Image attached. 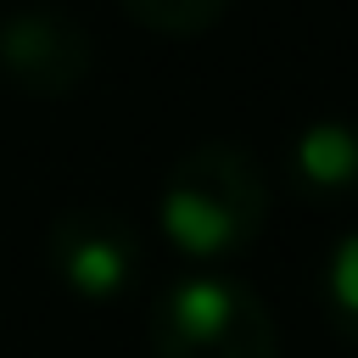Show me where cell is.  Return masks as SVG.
Masks as SVG:
<instances>
[{
  "label": "cell",
  "instance_id": "cell-5",
  "mask_svg": "<svg viewBox=\"0 0 358 358\" xmlns=\"http://www.w3.org/2000/svg\"><path fill=\"white\" fill-rule=\"evenodd\" d=\"M296 168L308 185H352L358 179V134L341 129V123H313L302 140H296Z\"/></svg>",
  "mask_w": 358,
  "mask_h": 358
},
{
  "label": "cell",
  "instance_id": "cell-3",
  "mask_svg": "<svg viewBox=\"0 0 358 358\" xmlns=\"http://www.w3.org/2000/svg\"><path fill=\"white\" fill-rule=\"evenodd\" d=\"M45 257H50V274L67 291H78L84 302H112L140 274V235L123 213L78 201L50 218Z\"/></svg>",
  "mask_w": 358,
  "mask_h": 358
},
{
  "label": "cell",
  "instance_id": "cell-6",
  "mask_svg": "<svg viewBox=\"0 0 358 358\" xmlns=\"http://www.w3.org/2000/svg\"><path fill=\"white\" fill-rule=\"evenodd\" d=\"M117 6L157 34H201L229 11V0H117Z\"/></svg>",
  "mask_w": 358,
  "mask_h": 358
},
{
  "label": "cell",
  "instance_id": "cell-4",
  "mask_svg": "<svg viewBox=\"0 0 358 358\" xmlns=\"http://www.w3.org/2000/svg\"><path fill=\"white\" fill-rule=\"evenodd\" d=\"M95 67V39L62 11H17L0 22V78L34 101H62L84 90Z\"/></svg>",
  "mask_w": 358,
  "mask_h": 358
},
{
  "label": "cell",
  "instance_id": "cell-2",
  "mask_svg": "<svg viewBox=\"0 0 358 358\" xmlns=\"http://www.w3.org/2000/svg\"><path fill=\"white\" fill-rule=\"evenodd\" d=\"M157 358H280L268 302L241 280H179L151 302Z\"/></svg>",
  "mask_w": 358,
  "mask_h": 358
},
{
  "label": "cell",
  "instance_id": "cell-7",
  "mask_svg": "<svg viewBox=\"0 0 358 358\" xmlns=\"http://www.w3.org/2000/svg\"><path fill=\"white\" fill-rule=\"evenodd\" d=\"M330 291H336V308L358 319V235L341 241V252L330 263Z\"/></svg>",
  "mask_w": 358,
  "mask_h": 358
},
{
  "label": "cell",
  "instance_id": "cell-1",
  "mask_svg": "<svg viewBox=\"0 0 358 358\" xmlns=\"http://www.w3.org/2000/svg\"><path fill=\"white\" fill-rule=\"evenodd\" d=\"M268 224V179L235 140L185 151L162 179V235L190 257L246 252Z\"/></svg>",
  "mask_w": 358,
  "mask_h": 358
}]
</instances>
